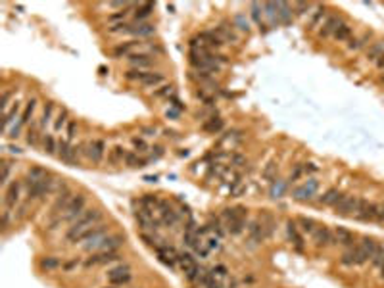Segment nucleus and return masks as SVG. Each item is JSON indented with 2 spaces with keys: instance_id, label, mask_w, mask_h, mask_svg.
<instances>
[{
  "instance_id": "nucleus-1",
  "label": "nucleus",
  "mask_w": 384,
  "mask_h": 288,
  "mask_svg": "<svg viewBox=\"0 0 384 288\" xmlns=\"http://www.w3.org/2000/svg\"><path fill=\"white\" fill-rule=\"evenodd\" d=\"M102 217H104V213H102L100 210L86 211L81 219L75 221V223L69 227V230H67V234H66V240L67 242H79V240H85L86 236H90V234L98 229V225L102 223Z\"/></svg>"
},
{
  "instance_id": "nucleus-2",
  "label": "nucleus",
  "mask_w": 384,
  "mask_h": 288,
  "mask_svg": "<svg viewBox=\"0 0 384 288\" xmlns=\"http://www.w3.org/2000/svg\"><path fill=\"white\" fill-rule=\"evenodd\" d=\"M374 250H376V242L373 238H361V242L346 250L342 256V263L344 265H361L373 258Z\"/></svg>"
},
{
  "instance_id": "nucleus-3",
  "label": "nucleus",
  "mask_w": 384,
  "mask_h": 288,
  "mask_svg": "<svg viewBox=\"0 0 384 288\" xmlns=\"http://www.w3.org/2000/svg\"><path fill=\"white\" fill-rule=\"evenodd\" d=\"M85 208H86V196L85 194H73V198H71V202L67 204V208L64 210L60 221L64 219V221H71V223H75V221H79L86 213Z\"/></svg>"
},
{
  "instance_id": "nucleus-4",
  "label": "nucleus",
  "mask_w": 384,
  "mask_h": 288,
  "mask_svg": "<svg viewBox=\"0 0 384 288\" xmlns=\"http://www.w3.org/2000/svg\"><path fill=\"white\" fill-rule=\"evenodd\" d=\"M21 196H27V190H25V181H14L6 188V194H4V206L12 210L16 208L19 202H21Z\"/></svg>"
},
{
  "instance_id": "nucleus-5",
  "label": "nucleus",
  "mask_w": 384,
  "mask_h": 288,
  "mask_svg": "<svg viewBox=\"0 0 384 288\" xmlns=\"http://www.w3.org/2000/svg\"><path fill=\"white\" fill-rule=\"evenodd\" d=\"M317 188H319V182L315 179H307L306 182H302V184H298L296 188L292 190V198L298 202H309L313 200V196H315Z\"/></svg>"
},
{
  "instance_id": "nucleus-6",
  "label": "nucleus",
  "mask_w": 384,
  "mask_h": 288,
  "mask_svg": "<svg viewBox=\"0 0 384 288\" xmlns=\"http://www.w3.org/2000/svg\"><path fill=\"white\" fill-rule=\"evenodd\" d=\"M106 230H108V225H106V223H100L98 229H96L90 236H86V238L83 240V250H85V252H96L98 246L102 244V240L108 236Z\"/></svg>"
},
{
  "instance_id": "nucleus-7",
  "label": "nucleus",
  "mask_w": 384,
  "mask_h": 288,
  "mask_svg": "<svg viewBox=\"0 0 384 288\" xmlns=\"http://www.w3.org/2000/svg\"><path fill=\"white\" fill-rule=\"evenodd\" d=\"M85 154H86V158H88L92 163H100L106 156V142L104 140H100V138H94V140L86 142Z\"/></svg>"
},
{
  "instance_id": "nucleus-8",
  "label": "nucleus",
  "mask_w": 384,
  "mask_h": 288,
  "mask_svg": "<svg viewBox=\"0 0 384 288\" xmlns=\"http://www.w3.org/2000/svg\"><path fill=\"white\" fill-rule=\"evenodd\" d=\"M106 277H108V280H110L112 284H125V282L131 280V267H129L127 263L117 265V267L110 269V271L106 273Z\"/></svg>"
},
{
  "instance_id": "nucleus-9",
  "label": "nucleus",
  "mask_w": 384,
  "mask_h": 288,
  "mask_svg": "<svg viewBox=\"0 0 384 288\" xmlns=\"http://www.w3.org/2000/svg\"><path fill=\"white\" fill-rule=\"evenodd\" d=\"M359 198H354V196H342L340 202L334 206L336 213H340V215H350V217H354L357 208H359Z\"/></svg>"
},
{
  "instance_id": "nucleus-10",
  "label": "nucleus",
  "mask_w": 384,
  "mask_h": 288,
  "mask_svg": "<svg viewBox=\"0 0 384 288\" xmlns=\"http://www.w3.org/2000/svg\"><path fill=\"white\" fill-rule=\"evenodd\" d=\"M376 211H378V204H371V202L361 200L354 217L359 221H376Z\"/></svg>"
},
{
  "instance_id": "nucleus-11",
  "label": "nucleus",
  "mask_w": 384,
  "mask_h": 288,
  "mask_svg": "<svg viewBox=\"0 0 384 288\" xmlns=\"http://www.w3.org/2000/svg\"><path fill=\"white\" fill-rule=\"evenodd\" d=\"M346 21L342 16H338V14H328L325 19V23L321 25V35L323 37H332L336 31L340 29V25H344Z\"/></svg>"
},
{
  "instance_id": "nucleus-12",
  "label": "nucleus",
  "mask_w": 384,
  "mask_h": 288,
  "mask_svg": "<svg viewBox=\"0 0 384 288\" xmlns=\"http://www.w3.org/2000/svg\"><path fill=\"white\" fill-rule=\"evenodd\" d=\"M313 242L317 248H325L328 244H332V230L325 227V225H317V229L313 230Z\"/></svg>"
},
{
  "instance_id": "nucleus-13",
  "label": "nucleus",
  "mask_w": 384,
  "mask_h": 288,
  "mask_svg": "<svg viewBox=\"0 0 384 288\" xmlns=\"http://www.w3.org/2000/svg\"><path fill=\"white\" fill-rule=\"evenodd\" d=\"M354 232H350L344 227H336L332 230V244H340V246H346V248H352L354 246Z\"/></svg>"
},
{
  "instance_id": "nucleus-14",
  "label": "nucleus",
  "mask_w": 384,
  "mask_h": 288,
  "mask_svg": "<svg viewBox=\"0 0 384 288\" xmlns=\"http://www.w3.org/2000/svg\"><path fill=\"white\" fill-rule=\"evenodd\" d=\"M115 259H119V256L115 252H96L90 258L85 261V267H92V265H104V263H112Z\"/></svg>"
},
{
  "instance_id": "nucleus-15",
  "label": "nucleus",
  "mask_w": 384,
  "mask_h": 288,
  "mask_svg": "<svg viewBox=\"0 0 384 288\" xmlns=\"http://www.w3.org/2000/svg\"><path fill=\"white\" fill-rule=\"evenodd\" d=\"M177 261H179V265H181V269L184 271V275H186V278L190 280L192 277H194V273L198 271V263H196V259L192 258L190 254H179V258H177Z\"/></svg>"
},
{
  "instance_id": "nucleus-16",
  "label": "nucleus",
  "mask_w": 384,
  "mask_h": 288,
  "mask_svg": "<svg viewBox=\"0 0 384 288\" xmlns=\"http://www.w3.org/2000/svg\"><path fill=\"white\" fill-rule=\"evenodd\" d=\"M71 198H73V194L67 190V188H64V192L60 190L56 202H54V206H52V211H50V215H52V217H56V215H60V217H62V213H64V210L67 208V204L71 202ZM58 221H60V219H58Z\"/></svg>"
},
{
  "instance_id": "nucleus-17",
  "label": "nucleus",
  "mask_w": 384,
  "mask_h": 288,
  "mask_svg": "<svg viewBox=\"0 0 384 288\" xmlns=\"http://www.w3.org/2000/svg\"><path fill=\"white\" fill-rule=\"evenodd\" d=\"M127 62H129V66L133 67V69H144V71H150V69L156 66V58L146 56V54L127 58Z\"/></svg>"
},
{
  "instance_id": "nucleus-18",
  "label": "nucleus",
  "mask_w": 384,
  "mask_h": 288,
  "mask_svg": "<svg viewBox=\"0 0 384 288\" xmlns=\"http://www.w3.org/2000/svg\"><path fill=\"white\" fill-rule=\"evenodd\" d=\"M154 31H156L154 25L144 23V21H138L136 25H127L123 33H127V35H134V37H150V35H154Z\"/></svg>"
},
{
  "instance_id": "nucleus-19",
  "label": "nucleus",
  "mask_w": 384,
  "mask_h": 288,
  "mask_svg": "<svg viewBox=\"0 0 384 288\" xmlns=\"http://www.w3.org/2000/svg\"><path fill=\"white\" fill-rule=\"evenodd\" d=\"M123 242H125V238L123 236H119V234H108V236L102 240V244L98 246L96 252H115L117 248H121V246H123Z\"/></svg>"
},
{
  "instance_id": "nucleus-20",
  "label": "nucleus",
  "mask_w": 384,
  "mask_h": 288,
  "mask_svg": "<svg viewBox=\"0 0 384 288\" xmlns=\"http://www.w3.org/2000/svg\"><path fill=\"white\" fill-rule=\"evenodd\" d=\"M42 136H44V133L38 129V123H33L27 131H25V142H27L29 146H33V148H38V146L42 144Z\"/></svg>"
},
{
  "instance_id": "nucleus-21",
  "label": "nucleus",
  "mask_w": 384,
  "mask_h": 288,
  "mask_svg": "<svg viewBox=\"0 0 384 288\" xmlns=\"http://www.w3.org/2000/svg\"><path fill=\"white\" fill-rule=\"evenodd\" d=\"M286 229H288V238L292 240L294 248H296L298 252H304V238H302V234H300L296 221H288Z\"/></svg>"
},
{
  "instance_id": "nucleus-22",
  "label": "nucleus",
  "mask_w": 384,
  "mask_h": 288,
  "mask_svg": "<svg viewBox=\"0 0 384 288\" xmlns=\"http://www.w3.org/2000/svg\"><path fill=\"white\" fill-rule=\"evenodd\" d=\"M156 252H158L160 259H162L165 265H169V267H173L177 258H179V254L173 248H169V246H156Z\"/></svg>"
},
{
  "instance_id": "nucleus-23",
  "label": "nucleus",
  "mask_w": 384,
  "mask_h": 288,
  "mask_svg": "<svg viewBox=\"0 0 384 288\" xmlns=\"http://www.w3.org/2000/svg\"><path fill=\"white\" fill-rule=\"evenodd\" d=\"M35 110H37V98H33V100H29L25 108H23V112H21V117H19V125H29V121H33V115H35Z\"/></svg>"
},
{
  "instance_id": "nucleus-24",
  "label": "nucleus",
  "mask_w": 384,
  "mask_h": 288,
  "mask_svg": "<svg viewBox=\"0 0 384 288\" xmlns=\"http://www.w3.org/2000/svg\"><path fill=\"white\" fill-rule=\"evenodd\" d=\"M148 162H150V158H142V156H138V152H129L127 154V158H125V165L133 167V169L146 167Z\"/></svg>"
},
{
  "instance_id": "nucleus-25",
  "label": "nucleus",
  "mask_w": 384,
  "mask_h": 288,
  "mask_svg": "<svg viewBox=\"0 0 384 288\" xmlns=\"http://www.w3.org/2000/svg\"><path fill=\"white\" fill-rule=\"evenodd\" d=\"M127 150H125L123 146H114L110 152H108V163L110 165H119V163L125 162V158H127Z\"/></svg>"
},
{
  "instance_id": "nucleus-26",
  "label": "nucleus",
  "mask_w": 384,
  "mask_h": 288,
  "mask_svg": "<svg viewBox=\"0 0 384 288\" xmlns=\"http://www.w3.org/2000/svg\"><path fill=\"white\" fill-rule=\"evenodd\" d=\"M367 58L373 60V62H378L380 58H384V40L371 42V46L367 48Z\"/></svg>"
},
{
  "instance_id": "nucleus-27",
  "label": "nucleus",
  "mask_w": 384,
  "mask_h": 288,
  "mask_svg": "<svg viewBox=\"0 0 384 288\" xmlns=\"http://www.w3.org/2000/svg\"><path fill=\"white\" fill-rule=\"evenodd\" d=\"M40 148H42V152L48 154V156H56L58 152V140L54 138V134H44L42 136V144H40Z\"/></svg>"
},
{
  "instance_id": "nucleus-28",
  "label": "nucleus",
  "mask_w": 384,
  "mask_h": 288,
  "mask_svg": "<svg viewBox=\"0 0 384 288\" xmlns=\"http://www.w3.org/2000/svg\"><path fill=\"white\" fill-rule=\"evenodd\" d=\"M342 196H344V194H340L336 188H330V190H326L325 194L319 198V204H323V206H332V208H334Z\"/></svg>"
},
{
  "instance_id": "nucleus-29",
  "label": "nucleus",
  "mask_w": 384,
  "mask_h": 288,
  "mask_svg": "<svg viewBox=\"0 0 384 288\" xmlns=\"http://www.w3.org/2000/svg\"><path fill=\"white\" fill-rule=\"evenodd\" d=\"M52 114H54V102H48L44 106V110H42V115H40V121H38V129L44 133V129H46V125L52 121Z\"/></svg>"
},
{
  "instance_id": "nucleus-30",
  "label": "nucleus",
  "mask_w": 384,
  "mask_h": 288,
  "mask_svg": "<svg viewBox=\"0 0 384 288\" xmlns=\"http://www.w3.org/2000/svg\"><path fill=\"white\" fill-rule=\"evenodd\" d=\"M69 114H67V110H62L60 114H58V119H56V123H54V131L56 133H66V129H67V125H69Z\"/></svg>"
},
{
  "instance_id": "nucleus-31",
  "label": "nucleus",
  "mask_w": 384,
  "mask_h": 288,
  "mask_svg": "<svg viewBox=\"0 0 384 288\" xmlns=\"http://www.w3.org/2000/svg\"><path fill=\"white\" fill-rule=\"evenodd\" d=\"M296 225H300L298 229L302 230V232H307V234H313V230L317 229V223L313 219H309V217H298L296 219Z\"/></svg>"
},
{
  "instance_id": "nucleus-32",
  "label": "nucleus",
  "mask_w": 384,
  "mask_h": 288,
  "mask_svg": "<svg viewBox=\"0 0 384 288\" xmlns=\"http://www.w3.org/2000/svg\"><path fill=\"white\" fill-rule=\"evenodd\" d=\"M163 81H165L163 73H158V71H150V73H148V77L144 79L140 85H142V86H150V88L154 86V88H156L158 85H162Z\"/></svg>"
},
{
  "instance_id": "nucleus-33",
  "label": "nucleus",
  "mask_w": 384,
  "mask_h": 288,
  "mask_svg": "<svg viewBox=\"0 0 384 288\" xmlns=\"http://www.w3.org/2000/svg\"><path fill=\"white\" fill-rule=\"evenodd\" d=\"M134 8H136L134 18L138 19V21H142V19H146L154 12V4H138V6H134Z\"/></svg>"
},
{
  "instance_id": "nucleus-34",
  "label": "nucleus",
  "mask_w": 384,
  "mask_h": 288,
  "mask_svg": "<svg viewBox=\"0 0 384 288\" xmlns=\"http://www.w3.org/2000/svg\"><path fill=\"white\" fill-rule=\"evenodd\" d=\"M150 71H144V69H129L127 73H125V79H129V81H136V83H142L144 79L148 77Z\"/></svg>"
},
{
  "instance_id": "nucleus-35",
  "label": "nucleus",
  "mask_w": 384,
  "mask_h": 288,
  "mask_svg": "<svg viewBox=\"0 0 384 288\" xmlns=\"http://www.w3.org/2000/svg\"><path fill=\"white\" fill-rule=\"evenodd\" d=\"M326 16H328V14L325 12V8H319L317 12H313V18H311V21H309V25H311V29L321 27V25L325 23Z\"/></svg>"
},
{
  "instance_id": "nucleus-36",
  "label": "nucleus",
  "mask_w": 384,
  "mask_h": 288,
  "mask_svg": "<svg viewBox=\"0 0 384 288\" xmlns=\"http://www.w3.org/2000/svg\"><path fill=\"white\" fill-rule=\"evenodd\" d=\"M221 127H223V121H221L219 117H211V119H208V121L204 123V131H208V133H219Z\"/></svg>"
},
{
  "instance_id": "nucleus-37",
  "label": "nucleus",
  "mask_w": 384,
  "mask_h": 288,
  "mask_svg": "<svg viewBox=\"0 0 384 288\" xmlns=\"http://www.w3.org/2000/svg\"><path fill=\"white\" fill-rule=\"evenodd\" d=\"M332 37H334L336 40H350V38H352V27H350L348 23H344V25H340V29L336 31Z\"/></svg>"
},
{
  "instance_id": "nucleus-38",
  "label": "nucleus",
  "mask_w": 384,
  "mask_h": 288,
  "mask_svg": "<svg viewBox=\"0 0 384 288\" xmlns=\"http://www.w3.org/2000/svg\"><path fill=\"white\" fill-rule=\"evenodd\" d=\"M284 190H286V182H282V181L273 182V184H271V198H280V196L284 194Z\"/></svg>"
},
{
  "instance_id": "nucleus-39",
  "label": "nucleus",
  "mask_w": 384,
  "mask_h": 288,
  "mask_svg": "<svg viewBox=\"0 0 384 288\" xmlns=\"http://www.w3.org/2000/svg\"><path fill=\"white\" fill-rule=\"evenodd\" d=\"M60 265H62V263H60V259L52 258V256H46V258L40 259V267L46 269V271H48V269H58Z\"/></svg>"
},
{
  "instance_id": "nucleus-40",
  "label": "nucleus",
  "mask_w": 384,
  "mask_h": 288,
  "mask_svg": "<svg viewBox=\"0 0 384 288\" xmlns=\"http://www.w3.org/2000/svg\"><path fill=\"white\" fill-rule=\"evenodd\" d=\"M371 261H373L374 267H380V265H382V263H384V246L376 244V250H374V254H373V258H371Z\"/></svg>"
},
{
  "instance_id": "nucleus-41",
  "label": "nucleus",
  "mask_w": 384,
  "mask_h": 288,
  "mask_svg": "<svg viewBox=\"0 0 384 288\" xmlns=\"http://www.w3.org/2000/svg\"><path fill=\"white\" fill-rule=\"evenodd\" d=\"M77 131H79V125H77V121H69V125H67V129H66V140L69 144L73 142V138L77 136Z\"/></svg>"
},
{
  "instance_id": "nucleus-42",
  "label": "nucleus",
  "mask_w": 384,
  "mask_h": 288,
  "mask_svg": "<svg viewBox=\"0 0 384 288\" xmlns=\"http://www.w3.org/2000/svg\"><path fill=\"white\" fill-rule=\"evenodd\" d=\"M367 35L365 37H361V38H357V37H352L350 40H348V48L350 50H359L361 46H365V40H367Z\"/></svg>"
},
{
  "instance_id": "nucleus-43",
  "label": "nucleus",
  "mask_w": 384,
  "mask_h": 288,
  "mask_svg": "<svg viewBox=\"0 0 384 288\" xmlns=\"http://www.w3.org/2000/svg\"><path fill=\"white\" fill-rule=\"evenodd\" d=\"M10 169H12V165H10L8 160H2V184H4V186H8Z\"/></svg>"
},
{
  "instance_id": "nucleus-44",
  "label": "nucleus",
  "mask_w": 384,
  "mask_h": 288,
  "mask_svg": "<svg viewBox=\"0 0 384 288\" xmlns=\"http://www.w3.org/2000/svg\"><path fill=\"white\" fill-rule=\"evenodd\" d=\"M175 94V88H173L171 85H165V86H162L158 92H156V98H169V96H173Z\"/></svg>"
},
{
  "instance_id": "nucleus-45",
  "label": "nucleus",
  "mask_w": 384,
  "mask_h": 288,
  "mask_svg": "<svg viewBox=\"0 0 384 288\" xmlns=\"http://www.w3.org/2000/svg\"><path fill=\"white\" fill-rule=\"evenodd\" d=\"M133 146H134V150H136V152H144V150H150V148L146 146V142H144L142 138H136V136L133 138Z\"/></svg>"
},
{
  "instance_id": "nucleus-46",
  "label": "nucleus",
  "mask_w": 384,
  "mask_h": 288,
  "mask_svg": "<svg viewBox=\"0 0 384 288\" xmlns=\"http://www.w3.org/2000/svg\"><path fill=\"white\" fill-rule=\"evenodd\" d=\"M302 175H304V165H296V167H294V171H292V175H290V181L292 182L298 181Z\"/></svg>"
},
{
  "instance_id": "nucleus-47",
  "label": "nucleus",
  "mask_w": 384,
  "mask_h": 288,
  "mask_svg": "<svg viewBox=\"0 0 384 288\" xmlns=\"http://www.w3.org/2000/svg\"><path fill=\"white\" fill-rule=\"evenodd\" d=\"M234 21H236L238 29H242V31H250V23L244 18H242V16H236V18H234Z\"/></svg>"
},
{
  "instance_id": "nucleus-48",
  "label": "nucleus",
  "mask_w": 384,
  "mask_h": 288,
  "mask_svg": "<svg viewBox=\"0 0 384 288\" xmlns=\"http://www.w3.org/2000/svg\"><path fill=\"white\" fill-rule=\"evenodd\" d=\"M152 150V156H150V160H158L160 156L163 154V148L162 146H156V148H150Z\"/></svg>"
},
{
  "instance_id": "nucleus-49",
  "label": "nucleus",
  "mask_w": 384,
  "mask_h": 288,
  "mask_svg": "<svg viewBox=\"0 0 384 288\" xmlns=\"http://www.w3.org/2000/svg\"><path fill=\"white\" fill-rule=\"evenodd\" d=\"M142 133L146 134V136H154V134H156V127H144Z\"/></svg>"
},
{
  "instance_id": "nucleus-50",
  "label": "nucleus",
  "mask_w": 384,
  "mask_h": 288,
  "mask_svg": "<svg viewBox=\"0 0 384 288\" xmlns=\"http://www.w3.org/2000/svg\"><path fill=\"white\" fill-rule=\"evenodd\" d=\"M376 66H378V69H382L384 71V58H380V60L376 62Z\"/></svg>"
},
{
  "instance_id": "nucleus-51",
  "label": "nucleus",
  "mask_w": 384,
  "mask_h": 288,
  "mask_svg": "<svg viewBox=\"0 0 384 288\" xmlns=\"http://www.w3.org/2000/svg\"><path fill=\"white\" fill-rule=\"evenodd\" d=\"M380 278H382V280H384V263H382V265H380Z\"/></svg>"
},
{
  "instance_id": "nucleus-52",
  "label": "nucleus",
  "mask_w": 384,
  "mask_h": 288,
  "mask_svg": "<svg viewBox=\"0 0 384 288\" xmlns=\"http://www.w3.org/2000/svg\"><path fill=\"white\" fill-rule=\"evenodd\" d=\"M106 288H108V286H106ZM110 288H112V286H110Z\"/></svg>"
}]
</instances>
